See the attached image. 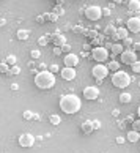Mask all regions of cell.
<instances>
[{
	"label": "cell",
	"instance_id": "1",
	"mask_svg": "<svg viewBox=\"0 0 140 153\" xmlns=\"http://www.w3.org/2000/svg\"><path fill=\"white\" fill-rule=\"evenodd\" d=\"M82 107L80 103V98L74 93H69V95H63L60 98V109L65 112V114H76L79 112Z\"/></svg>",
	"mask_w": 140,
	"mask_h": 153
},
{
	"label": "cell",
	"instance_id": "2",
	"mask_svg": "<svg viewBox=\"0 0 140 153\" xmlns=\"http://www.w3.org/2000/svg\"><path fill=\"white\" fill-rule=\"evenodd\" d=\"M35 85L41 90H47V88H52L55 85V76L52 71H47V70H43L40 73H36L35 76Z\"/></svg>",
	"mask_w": 140,
	"mask_h": 153
},
{
	"label": "cell",
	"instance_id": "3",
	"mask_svg": "<svg viewBox=\"0 0 140 153\" xmlns=\"http://www.w3.org/2000/svg\"><path fill=\"white\" fill-rule=\"evenodd\" d=\"M112 84H113L116 88H126L131 84V77L126 71L118 70V71H115L113 74H112Z\"/></svg>",
	"mask_w": 140,
	"mask_h": 153
},
{
	"label": "cell",
	"instance_id": "4",
	"mask_svg": "<svg viewBox=\"0 0 140 153\" xmlns=\"http://www.w3.org/2000/svg\"><path fill=\"white\" fill-rule=\"evenodd\" d=\"M91 59L94 62H99V63H102L109 59V51L105 49L104 46H96L94 49H91Z\"/></svg>",
	"mask_w": 140,
	"mask_h": 153
},
{
	"label": "cell",
	"instance_id": "5",
	"mask_svg": "<svg viewBox=\"0 0 140 153\" xmlns=\"http://www.w3.org/2000/svg\"><path fill=\"white\" fill-rule=\"evenodd\" d=\"M91 74L94 79H98V81H102L105 79V76H109V66H105L102 63H98L91 68Z\"/></svg>",
	"mask_w": 140,
	"mask_h": 153
},
{
	"label": "cell",
	"instance_id": "6",
	"mask_svg": "<svg viewBox=\"0 0 140 153\" xmlns=\"http://www.w3.org/2000/svg\"><path fill=\"white\" fill-rule=\"evenodd\" d=\"M101 16H102V10H101L98 5H91L85 10V18L90 21H99Z\"/></svg>",
	"mask_w": 140,
	"mask_h": 153
},
{
	"label": "cell",
	"instance_id": "7",
	"mask_svg": "<svg viewBox=\"0 0 140 153\" xmlns=\"http://www.w3.org/2000/svg\"><path fill=\"white\" fill-rule=\"evenodd\" d=\"M120 55H121V63H125V65H132L137 62V52L134 49L123 51Z\"/></svg>",
	"mask_w": 140,
	"mask_h": 153
},
{
	"label": "cell",
	"instance_id": "8",
	"mask_svg": "<svg viewBox=\"0 0 140 153\" xmlns=\"http://www.w3.org/2000/svg\"><path fill=\"white\" fill-rule=\"evenodd\" d=\"M98 96H99V88L96 85H90V87L83 88V98H85V100L93 101V100H96Z\"/></svg>",
	"mask_w": 140,
	"mask_h": 153
},
{
	"label": "cell",
	"instance_id": "9",
	"mask_svg": "<svg viewBox=\"0 0 140 153\" xmlns=\"http://www.w3.org/2000/svg\"><path fill=\"white\" fill-rule=\"evenodd\" d=\"M33 144H35V136L30 134V133H24L19 136V145L21 147H32Z\"/></svg>",
	"mask_w": 140,
	"mask_h": 153
},
{
	"label": "cell",
	"instance_id": "10",
	"mask_svg": "<svg viewBox=\"0 0 140 153\" xmlns=\"http://www.w3.org/2000/svg\"><path fill=\"white\" fill-rule=\"evenodd\" d=\"M127 25V30L132 32V33H140V18L136 16V18H129L126 22Z\"/></svg>",
	"mask_w": 140,
	"mask_h": 153
},
{
	"label": "cell",
	"instance_id": "11",
	"mask_svg": "<svg viewBox=\"0 0 140 153\" xmlns=\"http://www.w3.org/2000/svg\"><path fill=\"white\" fill-rule=\"evenodd\" d=\"M61 77L65 79V81H72V79L76 77V68H71V66H65L63 70L60 71Z\"/></svg>",
	"mask_w": 140,
	"mask_h": 153
},
{
	"label": "cell",
	"instance_id": "12",
	"mask_svg": "<svg viewBox=\"0 0 140 153\" xmlns=\"http://www.w3.org/2000/svg\"><path fill=\"white\" fill-rule=\"evenodd\" d=\"M79 65V57L76 54H66L65 55V66H71V68H76Z\"/></svg>",
	"mask_w": 140,
	"mask_h": 153
},
{
	"label": "cell",
	"instance_id": "13",
	"mask_svg": "<svg viewBox=\"0 0 140 153\" xmlns=\"http://www.w3.org/2000/svg\"><path fill=\"white\" fill-rule=\"evenodd\" d=\"M127 36H129V30L125 27H120V29H116V35L113 36V39H125Z\"/></svg>",
	"mask_w": 140,
	"mask_h": 153
},
{
	"label": "cell",
	"instance_id": "14",
	"mask_svg": "<svg viewBox=\"0 0 140 153\" xmlns=\"http://www.w3.org/2000/svg\"><path fill=\"white\" fill-rule=\"evenodd\" d=\"M139 139H140V133L136 131V129H132V131L127 133V140H129V142H137Z\"/></svg>",
	"mask_w": 140,
	"mask_h": 153
},
{
	"label": "cell",
	"instance_id": "15",
	"mask_svg": "<svg viewBox=\"0 0 140 153\" xmlns=\"http://www.w3.org/2000/svg\"><path fill=\"white\" fill-rule=\"evenodd\" d=\"M104 35H105V36L113 38V36L116 35V27H115V25H112V24H110V25H107V29L104 30Z\"/></svg>",
	"mask_w": 140,
	"mask_h": 153
},
{
	"label": "cell",
	"instance_id": "16",
	"mask_svg": "<svg viewBox=\"0 0 140 153\" xmlns=\"http://www.w3.org/2000/svg\"><path fill=\"white\" fill-rule=\"evenodd\" d=\"M120 103H123V104H127V103H131V100H132V96H131V93H127V92H123L121 95H120Z\"/></svg>",
	"mask_w": 140,
	"mask_h": 153
},
{
	"label": "cell",
	"instance_id": "17",
	"mask_svg": "<svg viewBox=\"0 0 140 153\" xmlns=\"http://www.w3.org/2000/svg\"><path fill=\"white\" fill-rule=\"evenodd\" d=\"M112 54L113 55H118V54H121L123 51H125V46H123V44H120V43H115L113 46H112Z\"/></svg>",
	"mask_w": 140,
	"mask_h": 153
},
{
	"label": "cell",
	"instance_id": "18",
	"mask_svg": "<svg viewBox=\"0 0 140 153\" xmlns=\"http://www.w3.org/2000/svg\"><path fill=\"white\" fill-rule=\"evenodd\" d=\"M29 35H30V32H29V30H24V29H21V30H18V33H16V38H18V39H21V41H24V39H27V38H29Z\"/></svg>",
	"mask_w": 140,
	"mask_h": 153
},
{
	"label": "cell",
	"instance_id": "19",
	"mask_svg": "<svg viewBox=\"0 0 140 153\" xmlns=\"http://www.w3.org/2000/svg\"><path fill=\"white\" fill-rule=\"evenodd\" d=\"M127 8H129L131 11H139L140 10V2H139V0H129Z\"/></svg>",
	"mask_w": 140,
	"mask_h": 153
},
{
	"label": "cell",
	"instance_id": "20",
	"mask_svg": "<svg viewBox=\"0 0 140 153\" xmlns=\"http://www.w3.org/2000/svg\"><path fill=\"white\" fill-rule=\"evenodd\" d=\"M93 129H94L93 128V122H85V123L82 125V131L85 133V134H90Z\"/></svg>",
	"mask_w": 140,
	"mask_h": 153
},
{
	"label": "cell",
	"instance_id": "21",
	"mask_svg": "<svg viewBox=\"0 0 140 153\" xmlns=\"http://www.w3.org/2000/svg\"><path fill=\"white\" fill-rule=\"evenodd\" d=\"M120 65H121V63H118L116 60H112L110 63L107 65V66H109V71H113V73L118 71V70H120Z\"/></svg>",
	"mask_w": 140,
	"mask_h": 153
},
{
	"label": "cell",
	"instance_id": "22",
	"mask_svg": "<svg viewBox=\"0 0 140 153\" xmlns=\"http://www.w3.org/2000/svg\"><path fill=\"white\" fill-rule=\"evenodd\" d=\"M54 43L57 44V46H63V44H66V39L61 36V35H55L54 36Z\"/></svg>",
	"mask_w": 140,
	"mask_h": 153
},
{
	"label": "cell",
	"instance_id": "23",
	"mask_svg": "<svg viewBox=\"0 0 140 153\" xmlns=\"http://www.w3.org/2000/svg\"><path fill=\"white\" fill-rule=\"evenodd\" d=\"M104 39H105V35H98L96 38L93 39V44H94V46H102Z\"/></svg>",
	"mask_w": 140,
	"mask_h": 153
},
{
	"label": "cell",
	"instance_id": "24",
	"mask_svg": "<svg viewBox=\"0 0 140 153\" xmlns=\"http://www.w3.org/2000/svg\"><path fill=\"white\" fill-rule=\"evenodd\" d=\"M49 122L52 123V125H58V123L61 122V118H60L57 114H54V115H50V117H49Z\"/></svg>",
	"mask_w": 140,
	"mask_h": 153
},
{
	"label": "cell",
	"instance_id": "25",
	"mask_svg": "<svg viewBox=\"0 0 140 153\" xmlns=\"http://www.w3.org/2000/svg\"><path fill=\"white\" fill-rule=\"evenodd\" d=\"M5 62H7L8 65H11V66H14V65H16V57H14V55H8Z\"/></svg>",
	"mask_w": 140,
	"mask_h": 153
},
{
	"label": "cell",
	"instance_id": "26",
	"mask_svg": "<svg viewBox=\"0 0 140 153\" xmlns=\"http://www.w3.org/2000/svg\"><path fill=\"white\" fill-rule=\"evenodd\" d=\"M131 68H132V71H134V73H140V62L137 60L136 63H132V65H131Z\"/></svg>",
	"mask_w": 140,
	"mask_h": 153
},
{
	"label": "cell",
	"instance_id": "27",
	"mask_svg": "<svg viewBox=\"0 0 140 153\" xmlns=\"http://www.w3.org/2000/svg\"><path fill=\"white\" fill-rule=\"evenodd\" d=\"M132 129H136V131L140 133V118L136 120V122H132Z\"/></svg>",
	"mask_w": 140,
	"mask_h": 153
},
{
	"label": "cell",
	"instance_id": "28",
	"mask_svg": "<svg viewBox=\"0 0 140 153\" xmlns=\"http://www.w3.org/2000/svg\"><path fill=\"white\" fill-rule=\"evenodd\" d=\"M19 71H21V70H19V66H16V65H14V66H13V68H11V70L8 71V74H18Z\"/></svg>",
	"mask_w": 140,
	"mask_h": 153
},
{
	"label": "cell",
	"instance_id": "29",
	"mask_svg": "<svg viewBox=\"0 0 140 153\" xmlns=\"http://www.w3.org/2000/svg\"><path fill=\"white\" fill-rule=\"evenodd\" d=\"M0 71H5V73H8V71H10V68H8V63H7V62H3V63L0 65Z\"/></svg>",
	"mask_w": 140,
	"mask_h": 153
},
{
	"label": "cell",
	"instance_id": "30",
	"mask_svg": "<svg viewBox=\"0 0 140 153\" xmlns=\"http://www.w3.org/2000/svg\"><path fill=\"white\" fill-rule=\"evenodd\" d=\"M38 43H40L41 46H44V44H47V36H43V38H40V39H38Z\"/></svg>",
	"mask_w": 140,
	"mask_h": 153
},
{
	"label": "cell",
	"instance_id": "31",
	"mask_svg": "<svg viewBox=\"0 0 140 153\" xmlns=\"http://www.w3.org/2000/svg\"><path fill=\"white\" fill-rule=\"evenodd\" d=\"M123 41H125V46H132V39H131L129 36H127V38H125Z\"/></svg>",
	"mask_w": 140,
	"mask_h": 153
},
{
	"label": "cell",
	"instance_id": "32",
	"mask_svg": "<svg viewBox=\"0 0 140 153\" xmlns=\"http://www.w3.org/2000/svg\"><path fill=\"white\" fill-rule=\"evenodd\" d=\"M40 55H41L40 51H32V57H33V59H38Z\"/></svg>",
	"mask_w": 140,
	"mask_h": 153
},
{
	"label": "cell",
	"instance_id": "33",
	"mask_svg": "<svg viewBox=\"0 0 140 153\" xmlns=\"http://www.w3.org/2000/svg\"><path fill=\"white\" fill-rule=\"evenodd\" d=\"M61 51H63V49H61L60 46H57V48L54 49V52H55V55H61Z\"/></svg>",
	"mask_w": 140,
	"mask_h": 153
},
{
	"label": "cell",
	"instance_id": "34",
	"mask_svg": "<svg viewBox=\"0 0 140 153\" xmlns=\"http://www.w3.org/2000/svg\"><path fill=\"white\" fill-rule=\"evenodd\" d=\"M50 71H52V73H57V71H58V66L55 65V63H52V65H50Z\"/></svg>",
	"mask_w": 140,
	"mask_h": 153
},
{
	"label": "cell",
	"instance_id": "35",
	"mask_svg": "<svg viewBox=\"0 0 140 153\" xmlns=\"http://www.w3.org/2000/svg\"><path fill=\"white\" fill-rule=\"evenodd\" d=\"M93 128H94V129H99V128H101V123H99L98 120H94V122H93Z\"/></svg>",
	"mask_w": 140,
	"mask_h": 153
},
{
	"label": "cell",
	"instance_id": "36",
	"mask_svg": "<svg viewBox=\"0 0 140 153\" xmlns=\"http://www.w3.org/2000/svg\"><path fill=\"white\" fill-rule=\"evenodd\" d=\"M132 49L134 51H140V43H132Z\"/></svg>",
	"mask_w": 140,
	"mask_h": 153
},
{
	"label": "cell",
	"instance_id": "37",
	"mask_svg": "<svg viewBox=\"0 0 140 153\" xmlns=\"http://www.w3.org/2000/svg\"><path fill=\"white\" fill-rule=\"evenodd\" d=\"M33 115H32V112H29V111H27V112H24V118H32Z\"/></svg>",
	"mask_w": 140,
	"mask_h": 153
},
{
	"label": "cell",
	"instance_id": "38",
	"mask_svg": "<svg viewBox=\"0 0 140 153\" xmlns=\"http://www.w3.org/2000/svg\"><path fill=\"white\" fill-rule=\"evenodd\" d=\"M102 13H104V16H110V10H109V8H104Z\"/></svg>",
	"mask_w": 140,
	"mask_h": 153
},
{
	"label": "cell",
	"instance_id": "39",
	"mask_svg": "<svg viewBox=\"0 0 140 153\" xmlns=\"http://www.w3.org/2000/svg\"><path fill=\"white\" fill-rule=\"evenodd\" d=\"M61 49H63V51H71V46H69V44H63Z\"/></svg>",
	"mask_w": 140,
	"mask_h": 153
},
{
	"label": "cell",
	"instance_id": "40",
	"mask_svg": "<svg viewBox=\"0 0 140 153\" xmlns=\"http://www.w3.org/2000/svg\"><path fill=\"white\" fill-rule=\"evenodd\" d=\"M112 46H113V43H107V44H104V48H105V49H112Z\"/></svg>",
	"mask_w": 140,
	"mask_h": 153
},
{
	"label": "cell",
	"instance_id": "41",
	"mask_svg": "<svg viewBox=\"0 0 140 153\" xmlns=\"http://www.w3.org/2000/svg\"><path fill=\"white\" fill-rule=\"evenodd\" d=\"M112 2H113V3H116V5H121L123 2H125V0H112Z\"/></svg>",
	"mask_w": 140,
	"mask_h": 153
},
{
	"label": "cell",
	"instance_id": "42",
	"mask_svg": "<svg viewBox=\"0 0 140 153\" xmlns=\"http://www.w3.org/2000/svg\"><path fill=\"white\" fill-rule=\"evenodd\" d=\"M44 19H46V18H43V16H38V18H36L38 22H44Z\"/></svg>",
	"mask_w": 140,
	"mask_h": 153
},
{
	"label": "cell",
	"instance_id": "43",
	"mask_svg": "<svg viewBox=\"0 0 140 153\" xmlns=\"http://www.w3.org/2000/svg\"><path fill=\"white\" fill-rule=\"evenodd\" d=\"M116 142H118V144H123V142H125V139H123V137H116Z\"/></svg>",
	"mask_w": 140,
	"mask_h": 153
},
{
	"label": "cell",
	"instance_id": "44",
	"mask_svg": "<svg viewBox=\"0 0 140 153\" xmlns=\"http://www.w3.org/2000/svg\"><path fill=\"white\" fill-rule=\"evenodd\" d=\"M5 24H7V21H5V19H0V27L5 25Z\"/></svg>",
	"mask_w": 140,
	"mask_h": 153
},
{
	"label": "cell",
	"instance_id": "45",
	"mask_svg": "<svg viewBox=\"0 0 140 153\" xmlns=\"http://www.w3.org/2000/svg\"><path fill=\"white\" fill-rule=\"evenodd\" d=\"M11 88H13V90H18L19 87H18V84H13V85H11Z\"/></svg>",
	"mask_w": 140,
	"mask_h": 153
},
{
	"label": "cell",
	"instance_id": "46",
	"mask_svg": "<svg viewBox=\"0 0 140 153\" xmlns=\"http://www.w3.org/2000/svg\"><path fill=\"white\" fill-rule=\"evenodd\" d=\"M137 114H139V117H140V106H139V109H137Z\"/></svg>",
	"mask_w": 140,
	"mask_h": 153
},
{
	"label": "cell",
	"instance_id": "47",
	"mask_svg": "<svg viewBox=\"0 0 140 153\" xmlns=\"http://www.w3.org/2000/svg\"><path fill=\"white\" fill-rule=\"evenodd\" d=\"M58 2H63V0H58Z\"/></svg>",
	"mask_w": 140,
	"mask_h": 153
}]
</instances>
